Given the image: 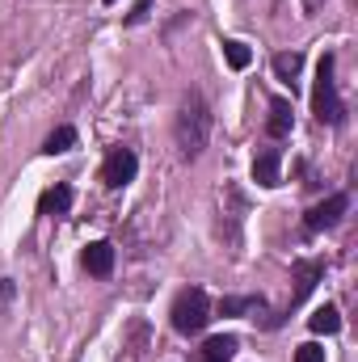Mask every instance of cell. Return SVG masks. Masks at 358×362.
<instances>
[{
    "mask_svg": "<svg viewBox=\"0 0 358 362\" xmlns=\"http://www.w3.org/2000/svg\"><path fill=\"white\" fill-rule=\"evenodd\" d=\"M316 4H321V0H304V8H308V13H312V8H316Z\"/></svg>",
    "mask_w": 358,
    "mask_h": 362,
    "instance_id": "cell-19",
    "label": "cell"
},
{
    "mask_svg": "<svg viewBox=\"0 0 358 362\" xmlns=\"http://www.w3.org/2000/svg\"><path fill=\"white\" fill-rule=\"evenodd\" d=\"M249 308H258V299H224V303H219L224 316H241V312H249Z\"/></svg>",
    "mask_w": 358,
    "mask_h": 362,
    "instance_id": "cell-16",
    "label": "cell"
},
{
    "mask_svg": "<svg viewBox=\"0 0 358 362\" xmlns=\"http://www.w3.org/2000/svg\"><path fill=\"white\" fill-rule=\"evenodd\" d=\"M266 131L274 135V139H287V135H291V101H287V97H274V101H270Z\"/></svg>",
    "mask_w": 358,
    "mask_h": 362,
    "instance_id": "cell-10",
    "label": "cell"
},
{
    "mask_svg": "<svg viewBox=\"0 0 358 362\" xmlns=\"http://www.w3.org/2000/svg\"><path fill=\"white\" fill-rule=\"evenodd\" d=\"M224 59H228V68H236V72H245V68L253 64V51H249L245 42H236V38H228V42H224Z\"/></svg>",
    "mask_w": 358,
    "mask_h": 362,
    "instance_id": "cell-15",
    "label": "cell"
},
{
    "mask_svg": "<svg viewBox=\"0 0 358 362\" xmlns=\"http://www.w3.org/2000/svg\"><path fill=\"white\" fill-rule=\"evenodd\" d=\"M169 316H173V329L185 333V337H190V333H202L207 320H211L207 291H202V286H185L178 299H173V312H169Z\"/></svg>",
    "mask_w": 358,
    "mask_h": 362,
    "instance_id": "cell-3",
    "label": "cell"
},
{
    "mask_svg": "<svg viewBox=\"0 0 358 362\" xmlns=\"http://www.w3.org/2000/svg\"><path fill=\"white\" fill-rule=\"evenodd\" d=\"M278 169H282V152H278V148H262V152L253 156V181H258L262 189H274V185H278Z\"/></svg>",
    "mask_w": 358,
    "mask_h": 362,
    "instance_id": "cell-6",
    "label": "cell"
},
{
    "mask_svg": "<svg viewBox=\"0 0 358 362\" xmlns=\"http://www.w3.org/2000/svg\"><path fill=\"white\" fill-rule=\"evenodd\" d=\"M105 4H114V0H105Z\"/></svg>",
    "mask_w": 358,
    "mask_h": 362,
    "instance_id": "cell-20",
    "label": "cell"
},
{
    "mask_svg": "<svg viewBox=\"0 0 358 362\" xmlns=\"http://www.w3.org/2000/svg\"><path fill=\"white\" fill-rule=\"evenodd\" d=\"M135 173H139V160H135V152H131V148H114V152L105 156L101 181H105L110 189H122L127 181H135Z\"/></svg>",
    "mask_w": 358,
    "mask_h": 362,
    "instance_id": "cell-4",
    "label": "cell"
},
{
    "mask_svg": "<svg viewBox=\"0 0 358 362\" xmlns=\"http://www.w3.org/2000/svg\"><path fill=\"white\" fill-rule=\"evenodd\" d=\"M81 262H85V270L89 274L105 278V274L114 270V245H110V240H93V245H85Z\"/></svg>",
    "mask_w": 358,
    "mask_h": 362,
    "instance_id": "cell-7",
    "label": "cell"
},
{
    "mask_svg": "<svg viewBox=\"0 0 358 362\" xmlns=\"http://www.w3.org/2000/svg\"><path fill=\"white\" fill-rule=\"evenodd\" d=\"M299 68H304V51H282V55H274V76H278V81H295Z\"/></svg>",
    "mask_w": 358,
    "mask_h": 362,
    "instance_id": "cell-13",
    "label": "cell"
},
{
    "mask_svg": "<svg viewBox=\"0 0 358 362\" xmlns=\"http://www.w3.org/2000/svg\"><path fill=\"white\" fill-rule=\"evenodd\" d=\"M346 206H350V198H346V194H329L325 202H316V206L304 215L308 232H325V228H333V223L346 215Z\"/></svg>",
    "mask_w": 358,
    "mask_h": 362,
    "instance_id": "cell-5",
    "label": "cell"
},
{
    "mask_svg": "<svg viewBox=\"0 0 358 362\" xmlns=\"http://www.w3.org/2000/svg\"><path fill=\"white\" fill-rule=\"evenodd\" d=\"M72 144H76V131H72V127H55V131L42 139V152H47V156H64Z\"/></svg>",
    "mask_w": 358,
    "mask_h": 362,
    "instance_id": "cell-14",
    "label": "cell"
},
{
    "mask_svg": "<svg viewBox=\"0 0 358 362\" xmlns=\"http://www.w3.org/2000/svg\"><path fill=\"white\" fill-rule=\"evenodd\" d=\"M321 278H325V266H321V262H295V282H299V286H295L291 299H304Z\"/></svg>",
    "mask_w": 358,
    "mask_h": 362,
    "instance_id": "cell-11",
    "label": "cell"
},
{
    "mask_svg": "<svg viewBox=\"0 0 358 362\" xmlns=\"http://www.w3.org/2000/svg\"><path fill=\"white\" fill-rule=\"evenodd\" d=\"M173 135H178V148L185 156H198V152L207 148V139H211V110H207L202 93H185V97H181Z\"/></svg>",
    "mask_w": 358,
    "mask_h": 362,
    "instance_id": "cell-1",
    "label": "cell"
},
{
    "mask_svg": "<svg viewBox=\"0 0 358 362\" xmlns=\"http://www.w3.org/2000/svg\"><path fill=\"white\" fill-rule=\"evenodd\" d=\"M72 211V185H51L38 198V215H68Z\"/></svg>",
    "mask_w": 358,
    "mask_h": 362,
    "instance_id": "cell-8",
    "label": "cell"
},
{
    "mask_svg": "<svg viewBox=\"0 0 358 362\" xmlns=\"http://www.w3.org/2000/svg\"><path fill=\"white\" fill-rule=\"evenodd\" d=\"M312 114H316L321 122H329V127H337L342 114H346V105H342V97H337V85H333V55H321V64H316Z\"/></svg>",
    "mask_w": 358,
    "mask_h": 362,
    "instance_id": "cell-2",
    "label": "cell"
},
{
    "mask_svg": "<svg viewBox=\"0 0 358 362\" xmlns=\"http://www.w3.org/2000/svg\"><path fill=\"white\" fill-rule=\"evenodd\" d=\"M295 362H325V350H321L316 341H308V346L295 350Z\"/></svg>",
    "mask_w": 358,
    "mask_h": 362,
    "instance_id": "cell-17",
    "label": "cell"
},
{
    "mask_svg": "<svg viewBox=\"0 0 358 362\" xmlns=\"http://www.w3.org/2000/svg\"><path fill=\"white\" fill-rule=\"evenodd\" d=\"M308 329L329 337V333H337V329H342V312H337L333 303H325V308H316V312L308 316Z\"/></svg>",
    "mask_w": 358,
    "mask_h": 362,
    "instance_id": "cell-12",
    "label": "cell"
},
{
    "mask_svg": "<svg viewBox=\"0 0 358 362\" xmlns=\"http://www.w3.org/2000/svg\"><path fill=\"white\" fill-rule=\"evenodd\" d=\"M241 350V341L232 337V333H215V337H207V346H202V358L207 362H232V354Z\"/></svg>",
    "mask_w": 358,
    "mask_h": 362,
    "instance_id": "cell-9",
    "label": "cell"
},
{
    "mask_svg": "<svg viewBox=\"0 0 358 362\" xmlns=\"http://www.w3.org/2000/svg\"><path fill=\"white\" fill-rule=\"evenodd\" d=\"M8 295H13V282H0V303H4Z\"/></svg>",
    "mask_w": 358,
    "mask_h": 362,
    "instance_id": "cell-18",
    "label": "cell"
}]
</instances>
